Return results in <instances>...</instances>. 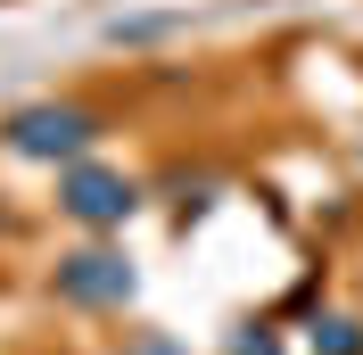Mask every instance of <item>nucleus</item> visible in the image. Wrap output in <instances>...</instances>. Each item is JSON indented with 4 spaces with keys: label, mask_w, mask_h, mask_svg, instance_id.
I'll return each mask as SVG.
<instances>
[{
    "label": "nucleus",
    "mask_w": 363,
    "mask_h": 355,
    "mask_svg": "<svg viewBox=\"0 0 363 355\" xmlns=\"http://www.w3.org/2000/svg\"><path fill=\"white\" fill-rule=\"evenodd\" d=\"M240 355H272V339H264V331H256V339H240Z\"/></svg>",
    "instance_id": "nucleus-5"
},
{
    "label": "nucleus",
    "mask_w": 363,
    "mask_h": 355,
    "mask_svg": "<svg viewBox=\"0 0 363 355\" xmlns=\"http://www.w3.org/2000/svg\"><path fill=\"white\" fill-rule=\"evenodd\" d=\"M314 355H363V331L355 322H314Z\"/></svg>",
    "instance_id": "nucleus-4"
},
{
    "label": "nucleus",
    "mask_w": 363,
    "mask_h": 355,
    "mask_svg": "<svg viewBox=\"0 0 363 355\" xmlns=\"http://www.w3.org/2000/svg\"><path fill=\"white\" fill-rule=\"evenodd\" d=\"M91 141H99V116L91 108H17L9 116V149L17 157H83Z\"/></svg>",
    "instance_id": "nucleus-1"
},
{
    "label": "nucleus",
    "mask_w": 363,
    "mask_h": 355,
    "mask_svg": "<svg viewBox=\"0 0 363 355\" xmlns=\"http://www.w3.org/2000/svg\"><path fill=\"white\" fill-rule=\"evenodd\" d=\"M58 297H74V306H124L133 297V265L116 248H83V256L58 265Z\"/></svg>",
    "instance_id": "nucleus-2"
},
{
    "label": "nucleus",
    "mask_w": 363,
    "mask_h": 355,
    "mask_svg": "<svg viewBox=\"0 0 363 355\" xmlns=\"http://www.w3.org/2000/svg\"><path fill=\"white\" fill-rule=\"evenodd\" d=\"M58 207H67L74 223H124L140 207V190L124 174H99V165H74L67 182H58Z\"/></svg>",
    "instance_id": "nucleus-3"
}]
</instances>
